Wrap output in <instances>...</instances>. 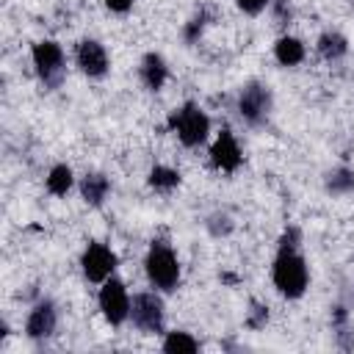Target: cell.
<instances>
[{
    "mask_svg": "<svg viewBox=\"0 0 354 354\" xmlns=\"http://www.w3.org/2000/svg\"><path fill=\"white\" fill-rule=\"evenodd\" d=\"M271 282L285 299H301L310 288V268L299 249L277 246V257L271 266Z\"/></svg>",
    "mask_w": 354,
    "mask_h": 354,
    "instance_id": "1",
    "label": "cell"
},
{
    "mask_svg": "<svg viewBox=\"0 0 354 354\" xmlns=\"http://www.w3.org/2000/svg\"><path fill=\"white\" fill-rule=\"evenodd\" d=\"M144 274H147V279L155 290H160V293L177 290L183 268H180V260H177L174 249L166 241H152L149 243L147 257H144Z\"/></svg>",
    "mask_w": 354,
    "mask_h": 354,
    "instance_id": "2",
    "label": "cell"
},
{
    "mask_svg": "<svg viewBox=\"0 0 354 354\" xmlns=\"http://www.w3.org/2000/svg\"><path fill=\"white\" fill-rule=\"evenodd\" d=\"M30 61H33V69H36V77L39 83L44 86V91H55L61 83H64V75H66V55H64V47L53 39H41L30 47Z\"/></svg>",
    "mask_w": 354,
    "mask_h": 354,
    "instance_id": "3",
    "label": "cell"
},
{
    "mask_svg": "<svg viewBox=\"0 0 354 354\" xmlns=\"http://www.w3.org/2000/svg\"><path fill=\"white\" fill-rule=\"evenodd\" d=\"M166 124L171 133H177L183 147H199L207 141V133H210V116L196 102H185V105L174 108L169 113Z\"/></svg>",
    "mask_w": 354,
    "mask_h": 354,
    "instance_id": "4",
    "label": "cell"
},
{
    "mask_svg": "<svg viewBox=\"0 0 354 354\" xmlns=\"http://www.w3.org/2000/svg\"><path fill=\"white\" fill-rule=\"evenodd\" d=\"M130 321L144 335H163L166 329V304L155 290H141L130 296Z\"/></svg>",
    "mask_w": 354,
    "mask_h": 354,
    "instance_id": "5",
    "label": "cell"
},
{
    "mask_svg": "<svg viewBox=\"0 0 354 354\" xmlns=\"http://www.w3.org/2000/svg\"><path fill=\"white\" fill-rule=\"evenodd\" d=\"M271 108H274V94L266 83H260V80L243 83V88L238 91V116L246 124H252V127L266 124L271 116Z\"/></svg>",
    "mask_w": 354,
    "mask_h": 354,
    "instance_id": "6",
    "label": "cell"
},
{
    "mask_svg": "<svg viewBox=\"0 0 354 354\" xmlns=\"http://www.w3.org/2000/svg\"><path fill=\"white\" fill-rule=\"evenodd\" d=\"M97 304H100L102 318H105L111 326H122L124 321H130V293H127V285H124L122 279L108 277V279L100 285Z\"/></svg>",
    "mask_w": 354,
    "mask_h": 354,
    "instance_id": "7",
    "label": "cell"
},
{
    "mask_svg": "<svg viewBox=\"0 0 354 354\" xmlns=\"http://www.w3.org/2000/svg\"><path fill=\"white\" fill-rule=\"evenodd\" d=\"M116 263H119L116 252L111 246L100 243V241H88L86 249H83V254H80V271L94 285H102L108 277H113Z\"/></svg>",
    "mask_w": 354,
    "mask_h": 354,
    "instance_id": "8",
    "label": "cell"
},
{
    "mask_svg": "<svg viewBox=\"0 0 354 354\" xmlns=\"http://www.w3.org/2000/svg\"><path fill=\"white\" fill-rule=\"evenodd\" d=\"M75 64H77V69H80L86 77H91V80L105 77L108 69H111L108 50H105V44L97 41V39H80V41H77V47H75Z\"/></svg>",
    "mask_w": 354,
    "mask_h": 354,
    "instance_id": "9",
    "label": "cell"
},
{
    "mask_svg": "<svg viewBox=\"0 0 354 354\" xmlns=\"http://www.w3.org/2000/svg\"><path fill=\"white\" fill-rule=\"evenodd\" d=\"M55 329H58V307H55V301L53 299H39L30 307L28 318H25V337L39 343V340L53 337Z\"/></svg>",
    "mask_w": 354,
    "mask_h": 354,
    "instance_id": "10",
    "label": "cell"
},
{
    "mask_svg": "<svg viewBox=\"0 0 354 354\" xmlns=\"http://www.w3.org/2000/svg\"><path fill=\"white\" fill-rule=\"evenodd\" d=\"M207 155H210V166L218 169V171H224V174L238 171L241 163H243V152H241V147H238V141H235V136H232L230 127H224L216 136V141L210 144V152Z\"/></svg>",
    "mask_w": 354,
    "mask_h": 354,
    "instance_id": "11",
    "label": "cell"
},
{
    "mask_svg": "<svg viewBox=\"0 0 354 354\" xmlns=\"http://www.w3.org/2000/svg\"><path fill=\"white\" fill-rule=\"evenodd\" d=\"M138 77H141V83H144L147 91H160L166 86V80H169V64H166V58L160 53H155V50L147 53L141 58V64H138Z\"/></svg>",
    "mask_w": 354,
    "mask_h": 354,
    "instance_id": "12",
    "label": "cell"
},
{
    "mask_svg": "<svg viewBox=\"0 0 354 354\" xmlns=\"http://www.w3.org/2000/svg\"><path fill=\"white\" fill-rule=\"evenodd\" d=\"M111 194V180L102 174V171H86L80 177V196L86 205L91 207H102L105 199Z\"/></svg>",
    "mask_w": 354,
    "mask_h": 354,
    "instance_id": "13",
    "label": "cell"
},
{
    "mask_svg": "<svg viewBox=\"0 0 354 354\" xmlns=\"http://www.w3.org/2000/svg\"><path fill=\"white\" fill-rule=\"evenodd\" d=\"M307 50H304V41L290 36V33H282L277 41H274V58L279 66H299L304 61Z\"/></svg>",
    "mask_w": 354,
    "mask_h": 354,
    "instance_id": "14",
    "label": "cell"
},
{
    "mask_svg": "<svg viewBox=\"0 0 354 354\" xmlns=\"http://www.w3.org/2000/svg\"><path fill=\"white\" fill-rule=\"evenodd\" d=\"M315 50H318V55L324 58V61H340V58H346V53H348V39L343 36V33H337V30H324L321 36H318V41H315Z\"/></svg>",
    "mask_w": 354,
    "mask_h": 354,
    "instance_id": "15",
    "label": "cell"
},
{
    "mask_svg": "<svg viewBox=\"0 0 354 354\" xmlns=\"http://www.w3.org/2000/svg\"><path fill=\"white\" fill-rule=\"evenodd\" d=\"M324 188L326 194L332 196H343V194H351L354 191V169L351 166H335L324 174Z\"/></svg>",
    "mask_w": 354,
    "mask_h": 354,
    "instance_id": "16",
    "label": "cell"
},
{
    "mask_svg": "<svg viewBox=\"0 0 354 354\" xmlns=\"http://www.w3.org/2000/svg\"><path fill=\"white\" fill-rule=\"evenodd\" d=\"M72 185H75V171L66 163H55L44 177V188L53 196H66L72 191Z\"/></svg>",
    "mask_w": 354,
    "mask_h": 354,
    "instance_id": "17",
    "label": "cell"
},
{
    "mask_svg": "<svg viewBox=\"0 0 354 354\" xmlns=\"http://www.w3.org/2000/svg\"><path fill=\"white\" fill-rule=\"evenodd\" d=\"M160 346H163L166 354H194V351H199V340L191 332H183V329L166 332Z\"/></svg>",
    "mask_w": 354,
    "mask_h": 354,
    "instance_id": "18",
    "label": "cell"
},
{
    "mask_svg": "<svg viewBox=\"0 0 354 354\" xmlns=\"http://www.w3.org/2000/svg\"><path fill=\"white\" fill-rule=\"evenodd\" d=\"M180 171L177 169H171V166H152L149 169V174H147V183H149V188L152 191H160V194H169V191H174L177 185H180Z\"/></svg>",
    "mask_w": 354,
    "mask_h": 354,
    "instance_id": "19",
    "label": "cell"
},
{
    "mask_svg": "<svg viewBox=\"0 0 354 354\" xmlns=\"http://www.w3.org/2000/svg\"><path fill=\"white\" fill-rule=\"evenodd\" d=\"M213 19V11H210V6H202L185 25H183V39L188 41V44H194V41H199V36L205 33V28H207V22Z\"/></svg>",
    "mask_w": 354,
    "mask_h": 354,
    "instance_id": "20",
    "label": "cell"
},
{
    "mask_svg": "<svg viewBox=\"0 0 354 354\" xmlns=\"http://www.w3.org/2000/svg\"><path fill=\"white\" fill-rule=\"evenodd\" d=\"M205 227H207V232H210L213 238H224V235L232 232V218H230L224 210H216V213H210V216L205 218Z\"/></svg>",
    "mask_w": 354,
    "mask_h": 354,
    "instance_id": "21",
    "label": "cell"
},
{
    "mask_svg": "<svg viewBox=\"0 0 354 354\" xmlns=\"http://www.w3.org/2000/svg\"><path fill=\"white\" fill-rule=\"evenodd\" d=\"M268 324V304L252 299L249 301V313H246V326L249 329H263Z\"/></svg>",
    "mask_w": 354,
    "mask_h": 354,
    "instance_id": "22",
    "label": "cell"
},
{
    "mask_svg": "<svg viewBox=\"0 0 354 354\" xmlns=\"http://www.w3.org/2000/svg\"><path fill=\"white\" fill-rule=\"evenodd\" d=\"M271 11H274V19H277L282 28L290 25V19H293V8H290L288 0H271Z\"/></svg>",
    "mask_w": 354,
    "mask_h": 354,
    "instance_id": "23",
    "label": "cell"
},
{
    "mask_svg": "<svg viewBox=\"0 0 354 354\" xmlns=\"http://www.w3.org/2000/svg\"><path fill=\"white\" fill-rule=\"evenodd\" d=\"M235 6H238V11L257 17L260 11H266V6H271V0H235Z\"/></svg>",
    "mask_w": 354,
    "mask_h": 354,
    "instance_id": "24",
    "label": "cell"
},
{
    "mask_svg": "<svg viewBox=\"0 0 354 354\" xmlns=\"http://www.w3.org/2000/svg\"><path fill=\"white\" fill-rule=\"evenodd\" d=\"M133 3H136V0H102V6H105L108 11H113V14H127V11L133 8Z\"/></svg>",
    "mask_w": 354,
    "mask_h": 354,
    "instance_id": "25",
    "label": "cell"
}]
</instances>
